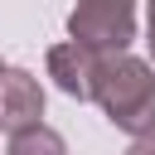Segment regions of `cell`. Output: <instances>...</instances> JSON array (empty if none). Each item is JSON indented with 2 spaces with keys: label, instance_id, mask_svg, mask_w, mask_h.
Returning <instances> with one entry per match:
<instances>
[{
  "label": "cell",
  "instance_id": "cell-1",
  "mask_svg": "<svg viewBox=\"0 0 155 155\" xmlns=\"http://www.w3.org/2000/svg\"><path fill=\"white\" fill-rule=\"evenodd\" d=\"M92 102L107 111V121L126 136L155 131V68L131 53H102Z\"/></svg>",
  "mask_w": 155,
  "mask_h": 155
},
{
  "label": "cell",
  "instance_id": "cell-2",
  "mask_svg": "<svg viewBox=\"0 0 155 155\" xmlns=\"http://www.w3.org/2000/svg\"><path fill=\"white\" fill-rule=\"evenodd\" d=\"M68 39L97 53H126L136 39V0H78L68 15Z\"/></svg>",
  "mask_w": 155,
  "mask_h": 155
},
{
  "label": "cell",
  "instance_id": "cell-3",
  "mask_svg": "<svg viewBox=\"0 0 155 155\" xmlns=\"http://www.w3.org/2000/svg\"><path fill=\"white\" fill-rule=\"evenodd\" d=\"M97 63H102V53H97V48H87V44H78V39H68V44H53V48H48V78H53L68 97H78V102H92Z\"/></svg>",
  "mask_w": 155,
  "mask_h": 155
},
{
  "label": "cell",
  "instance_id": "cell-4",
  "mask_svg": "<svg viewBox=\"0 0 155 155\" xmlns=\"http://www.w3.org/2000/svg\"><path fill=\"white\" fill-rule=\"evenodd\" d=\"M39 116H44V87H39V78L24 73V68H5V78H0V131L15 136L24 126H34Z\"/></svg>",
  "mask_w": 155,
  "mask_h": 155
},
{
  "label": "cell",
  "instance_id": "cell-5",
  "mask_svg": "<svg viewBox=\"0 0 155 155\" xmlns=\"http://www.w3.org/2000/svg\"><path fill=\"white\" fill-rule=\"evenodd\" d=\"M5 155H68V140H63L53 126L34 121V126H24V131L10 136V150H5Z\"/></svg>",
  "mask_w": 155,
  "mask_h": 155
},
{
  "label": "cell",
  "instance_id": "cell-6",
  "mask_svg": "<svg viewBox=\"0 0 155 155\" xmlns=\"http://www.w3.org/2000/svg\"><path fill=\"white\" fill-rule=\"evenodd\" d=\"M126 155H155V131H150V136H136Z\"/></svg>",
  "mask_w": 155,
  "mask_h": 155
},
{
  "label": "cell",
  "instance_id": "cell-7",
  "mask_svg": "<svg viewBox=\"0 0 155 155\" xmlns=\"http://www.w3.org/2000/svg\"><path fill=\"white\" fill-rule=\"evenodd\" d=\"M145 10H150V15H145V44H150V58H155V0H150Z\"/></svg>",
  "mask_w": 155,
  "mask_h": 155
},
{
  "label": "cell",
  "instance_id": "cell-8",
  "mask_svg": "<svg viewBox=\"0 0 155 155\" xmlns=\"http://www.w3.org/2000/svg\"><path fill=\"white\" fill-rule=\"evenodd\" d=\"M0 78H5V63H0Z\"/></svg>",
  "mask_w": 155,
  "mask_h": 155
}]
</instances>
